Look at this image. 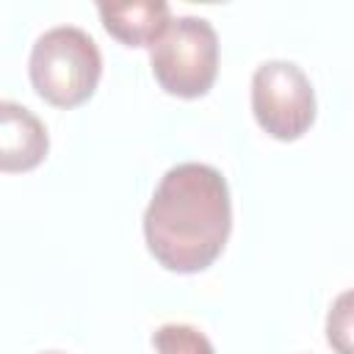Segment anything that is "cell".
<instances>
[{"label":"cell","mask_w":354,"mask_h":354,"mask_svg":"<svg viewBox=\"0 0 354 354\" xmlns=\"http://www.w3.org/2000/svg\"><path fill=\"white\" fill-rule=\"evenodd\" d=\"M230 230V185L224 174L207 163L188 160L171 166L144 210L147 249L174 274L210 268L224 252Z\"/></svg>","instance_id":"6da1fadb"},{"label":"cell","mask_w":354,"mask_h":354,"mask_svg":"<svg viewBox=\"0 0 354 354\" xmlns=\"http://www.w3.org/2000/svg\"><path fill=\"white\" fill-rule=\"evenodd\" d=\"M28 72L33 91L44 102L55 108H77L97 91L102 55L83 28L58 25L36 39Z\"/></svg>","instance_id":"7a4b0ae2"},{"label":"cell","mask_w":354,"mask_h":354,"mask_svg":"<svg viewBox=\"0 0 354 354\" xmlns=\"http://www.w3.org/2000/svg\"><path fill=\"white\" fill-rule=\"evenodd\" d=\"M149 66L166 94L196 100L210 91L218 72V36L202 17H171L149 47Z\"/></svg>","instance_id":"3957f363"},{"label":"cell","mask_w":354,"mask_h":354,"mask_svg":"<svg viewBox=\"0 0 354 354\" xmlns=\"http://www.w3.org/2000/svg\"><path fill=\"white\" fill-rule=\"evenodd\" d=\"M252 113L277 141L301 138L315 122V91L293 61H266L252 75Z\"/></svg>","instance_id":"277c9868"},{"label":"cell","mask_w":354,"mask_h":354,"mask_svg":"<svg viewBox=\"0 0 354 354\" xmlns=\"http://www.w3.org/2000/svg\"><path fill=\"white\" fill-rule=\"evenodd\" d=\"M50 152L44 122L14 100H0V171L19 174L36 169Z\"/></svg>","instance_id":"5b68a950"},{"label":"cell","mask_w":354,"mask_h":354,"mask_svg":"<svg viewBox=\"0 0 354 354\" xmlns=\"http://www.w3.org/2000/svg\"><path fill=\"white\" fill-rule=\"evenodd\" d=\"M97 11L105 30L127 47H152L171 22V8L163 0L100 3Z\"/></svg>","instance_id":"8992f818"},{"label":"cell","mask_w":354,"mask_h":354,"mask_svg":"<svg viewBox=\"0 0 354 354\" xmlns=\"http://www.w3.org/2000/svg\"><path fill=\"white\" fill-rule=\"evenodd\" d=\"M152 346L158 354H216L207 335L188 324H163L152 335Z\"/></svg>","instance_id":"52a82bcc"},{"label":"cell","mask_w":354,"mask_h":354,"mask_svg":"<svg viewBox=\"0 0 354 354\" xmlns=\"http://www.w3.org/2000/svg\"><path fill=\"white\" fill-rule=\"evenodd\" d=\"M351 293H343L326 318V340L337 348V354H351Z\"/></svg>","instance_id":"ba28073f"},{"label":"cell","mask_w":354,"mask_h":354,"mask_svg":"<svg viewBox=\"0 0 354 354\" xmlns=\"http://www.w3.org/2000/svg\"><path fill=\"white\" fill-rule=\"evenodd\" d=\"M44 354H58V351H44Z\"/></svg>","instance_id":"9c48e42d"}]
</instances>
